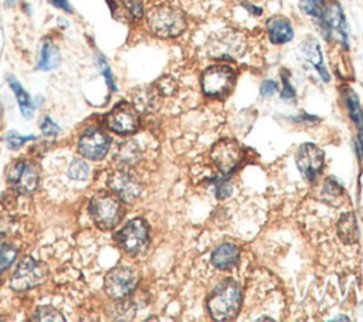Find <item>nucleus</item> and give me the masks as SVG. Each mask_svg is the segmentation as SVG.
<instances>
[{"mask_svg": "<svg viewBox=\"0 0 363 322\" xmlns=\"http://www.w3.org/2000/svg\"><path fill=\"white\" fill-rule=\"evenodd\" d=\"M246 37L234 30H223L213 33L206 43V53L210 59L237 60L246 53Z\"/></svg>", "mask_w": 363, "mask_h": 322, "instance_id": "7ed1b4c3", "label": "nucleus"}, {"mask_svg": "<svg viewBox=\"0 0 363 322\" xmlns=\"http://www.w3.org/2000/svg\"><path fill=\"white\" fill-rule=\"evenodd\" d=\"M245 158L241 145L234 139H222L210 151V159L222 175H230Z\"/></svg>", "mask_w": 363, "mask_h": 322, "instance_id": "0eeeda50", "label": "nucleus"}, {"mask_svg": "<svg viewBox=\"0 0 363 322\" xmlns=\"http://www.w3.org/2000/svg\"><path fill=\"white\" fill-rule=\"evenodd\" d=\"M109 187L111 190L123 200V202H134L141 194V183L128 172L116 171L109 176Z\"/></svg>", "mask_w": 363, "mask_h": 322, "instance_id": "2eb2a0df", "label": "nucleus"}, {"mask_svg": "<svg viewBox=\"0 0 363 322\" xmlns=\"http://www.w3.org/2000/svg\"><path fill=\"white\" fill-rule=\"evenodd\" d=\"M325 162V153L314 144H304L297 153V167L307 181H315L322 172Z\"/></svg>", "mask_w": 363, "mask_h": 322, "instance_id": "f8f14e48", "label": "nucleus"}, {"mask_svg": "<svg viewBox=\"0 0 363 322\" xmlns=\"http://www.w3.org/2000/svg\"><path fill=\"white\" fill-rule=\"evenodd\" d=\"M258 321H274V319H272V318H265V316H264V318H260Z\"/></svg>", "mask_w": 363, "mask_h": 322, "instance_id": "58836bf2", "label": "nucleus"}, {"mask_svg": "<svg viewBox=\"0 0 363 322\" xmlns=\"http://www.w3.org/2000/svg\"><path fill=\"white\" fill-rule=\"evenodd\" d=\"M90 215L100 229L108 230L123 220L124 208L114 192H100L91 199Z\"/></svg>", "mask_w": 363, "mask_h": 322, "instance_id": "20e7f679", "label": "nucleus"}, {"mask_svg": "<svg viewBox=\"0 0 363 322\" xmlns=\"http://www.w3.org/2000/svg\"><path fill=\"white\" fill-rule=\"evenodd\" d=\"M127 9H128V13L134 19H139L142 16V3H141V0H128Z\"/></svg>", "mask_w": 363, "mask_h": 322, "instance_id": "2f4dec72", "label": "nucleus"}, {"mask_svg": "<svg viewBox=\"0 0 363 322\" xmlns=\"http://www.w3.org/2000/svg\"><path fill=\"white\" fill-rule=\"evenodd\" d=\"M124 146L121 148V156L125 160V162H131V160L137 159V146L134 142H127L123 144Z\"/></svg>", "mask_w": 363, "mask_h": 322, "instance_id": "c85d7f7f", "label": "nucleus"}, {"mask_svg": "<svg viewBox=\"0 0 363 322\" xmlns=\"http://www.w3.org/2000/svg\"><path fill=\"white\" fill-rule=\"evenodd\" d=\"M322 24V34L327 38L331 36L337 37L338 42L343 49L349 47V33H348V23L341 6L332 2L328 8H325L324 15L319 19Z\"/></svg>", "mask_w": 363, "mask_h": 322, "instance_id": "9d476101", "label": "nucleus"}, {"mask_svg": "<svg viewBox=\"0 0 363 322\" xmlns=\"http://www.w3.org/2000/svg\"><path fill=\"white\" fill-rule=\"evenodd\" d=\"M40 174L31 162H17L9 171V182L20 193H31L38 186Z\"/></svg>", "mask_w": 363, "mask_h": 322, "instance_id": "ddd939ff", "label": "nucleus"}, {"mask_svg": "<svg viewBox=\"0 0 363 322\" xmlns=\"http://www.w3.org/2000/svg\"><path fill=\"white\" fill-rule=\"evenodd\" d=\"M68 175L74 181H87L90 176V168L84 160L74 159L68 168Z\"/></svg>", "mask_w": 363, "mask_h": 322, "instance_id": "b1692460", "label": "nucleus"}, {"mask_svg": "<svg viewBox=\"0 0 363 322\" xmlns=\"http://www.w3.org/2000/svg\"><path fill=\"white\" fill-rule=\"evenodd\" d=\"M300 8L305 15L320 19L325 12V0H300Z\"/></svg>", "mask_w": 363, "mask_h": 322, "instance_id": "5701e85b", "label": "nucleus"}, {"mask_svg": "<svg viewBox=\"0 0 363 322\" xmlns=\"http://www.w3.org/2000/svg\"><path fill=\"white\" fill-rule=\"evenodd\" d=\"M240 259V250L231 243L220 245L212 254V263L222 271H229L237 266Z\"/></svg>", "mask_w": 363, "mask_h": 322, "instance_id": "f3484780", "label": "nucleus"}, {"mask_svg": "<svg viewBox=\"0 0 363 322\" xmlns=\"http://www.w3.org/2000/svg\"><path fill=\"white\" fill-rule=\"evenodd\" d=\"M107 125L111 131L116 134H132L139 127V115L134 105L128 102L118 104L108 115H107Z\"/></svg>", "mask_w": 363, "mask_h": 322, "instance_id": "9b49d317", "label": "nucleus"}, {"mask_svg": "<svg viewBox=\"0 0 363 322\" xmlns=\"http://www.w3.org/2000/svg\"><path fill=\"white\" fill-rule=\"evenodd\" d=\"M235 83V72L229 66H212L201 74V90L210 98L227 97Z\"/></svg>", "mask_w": 363, "mask_h": 322, "instance_id": "39448f33", "label": "nucleus"}, {"mask_svg": "<svg viewBox=\"0 0 363 322\" xmlns=\"http://www.w3.org/2000/svg\"><path fill=\"white\" fill-rule=\"evenodd\" d=\"M281 75H282V84H284V89H282V91H281V98L282 100H294L295 91L288 82V72L284 70L281 72Z\"/></svg>", "mask_w": 363, "mask_h": 322, "instance_id": "cd10ccee", "label": "nucleus"}, {"mask_svg": "<svg viewBox=\"0 0 363 322\" xmlns=\"http://www.w3.org/2000/svg\"><path fill=\"white\" fill-rule=\"evenodd\" d=\"M9 84L17 98V102L20 105V109H22V114L26 116V118H30L31 116V112H33V105H31V100L29 97V94L23 90V87L16 82V79L13 77H9Z\"/></svg>", "mask_w": 363, "mask_h": 322, "instance_id": "aec40b11", "label": "nucleus"}, {"mask_svg": "<svg viewBox=\"0 0 363 322\" xmlns=\"http://www.w3.org/2000/svg\"><path fill=\"white\" fill-rule=\"evenodd\" d=\"M338 234L342 238L343 243L352 245L359 237V229L356 224V219L353 213H346L341 217L338 223Z\"/></svg>", "mask_w": 363, "mask_h": 322, "instance_id": "6ab92c4d", "label": "nucleus"}, {"mask_svg": "<svg viewBox=\"0 0 363 322\" xmlns=\"http://www.w3.org/2000/svg\"><path fill=\"white\" fill-rule=\"evenodd\" d=\"M119 247L131 256L144 253L149 245V227L144 219H134L116 234Z\"/></svg>", "mask_w": 363, "mask_h": 322, "instance_id": "423d86ee", "label": "nucleus"}, {"mask_svg": "<svg viewBox=\"0 0 363 322\" xmlns=\"http://www.w3.org/2000/svg\"><path fill=\"white\" fill-rule=\"evenodd\" d=\"M12 2H13V0H8V3H9V5H10Z\"/></svg>", "mask_w": 363, "mask_h": 322, "instance_id": "ea45409f", "label": "nucleus"}, {"mask_svg": "<svg viewBox=\"0 0 363 322\" xmlns=\"http://www.w3.org/2000/svg\"><path fill=\"white\" fill-rule=\"evenodd\" d=\"M34 321H65L64 316L53 307H38L34 312V316H33Z\"/></svg>", "mask_w": 363, "mask_h": 322, "instance_id": "a878e982", "label": "nucleus"}, {"mask_svg": "<svg viewBox=\"0 0 363 322\" xmlns=\"http://www.w3.org/2000/svg\"><path fill=\"white\" fill-rule=\"evenodd\" d=\"M46 268L31 257H26L12 275L10 287L16 291H26L40 286L46 279Z\"/></svg>", "mask_w": 363, "mask_h": 322, "instance_id": "1a4fd4ad", "label": "nucleus"}, {"mask_svg": "<svg viewBox=\"0 0 363 322\" xmlns=\"http://www.w3.org/2000/svg\"><path fill=\"white\" fill-rule=\"evenodd\" d=\"M100 66H101V71H102V74H104V77H105L107 84L109 86V89H111L112 91H115V90H116V86H115V83H114V77H112V72H111V70H109L107 61H105L104 59H100Z\"/></svg>", "mask_w": 363, "mask_h": 322, "instance_id": "7c9ffc66", "label": "nucleus"}, {"mask_svg": "<svg viewBox=\"0 0 363 322\" xmlns=\"http://www.w3.org/2000/svg\"><path fill=\"white\" fill-rule=\"evenodd\" d=\"M30 139H34V137H20V135L16 134V132H10V134L8 135V138H6V142H8L9 148L16 149V148H20L24 142H27V141H30Z\"/></svg>", "mask_w": 363, "mask_h": 322, "instance_id": "c756f323", "label": "nucleus"}, {"mask_svg": "<svg viewBox=\"0 0 363 322\" xmlns=\"http://www.w3.org/2000/svg\"><path fill=\"white\" fill-rule=\"evenodd\" d=\"M210 315L216 321L234 319L241 307V289L233 278H227L213 290L208 300Z\"/></svg>", "mask_w": 363, "mask_h": 322, "instance_id": "f257e3e1", "label": "nucleus"}, {"mask_svg": "<svg viewBox=\"0 0 363 322\" xmlns=\"http://www.w3.org/2000/svg\"><path fill=\"white\" fill-rule=\"evenodd\" d=\"M109 138L101 130H90L78 141V151L84 158L98 160L104 158L109 149Z\"/></svg>", "mask_w": 363, "mask_h": 322, "instance_id": "4468645a", "label": "nucleus"}, {"mask_svg": "<svg viewBox=\"0 0 363 322\" xmlns=\"http://www.w3.org/2000/svg\"><path fill=\"white\" fill-rule=\"evenodd\" d=\"M245 8L254 16H261L263 15V9L256 6V5H252V3H245Z\"/></svg>", "mask_w": 363, "mask_h": 322, "instance_id": "e433bc0d", "label": "nucleus"}, {"mask_svg": "<svg viewBox=\"0 0 363 322\" xmlns=\"http://www.w3.org/2000/svg\"><path fill=\"white\" fill-rule=\"evenodd\" d=\"M305 59L315 67V70L320 74L322 79L325 82H330V74L324 66V57H322V52L320 47L318 45V42L315 38H308L304 42L302 47H301Z\"/></svg>", "mask_w": 363, "mask_h": 322, "instance_id": "a211bd4d", "label": "nucleus"}, {"mask_svg": "<svg viewBox=\"0 0 363 322\" xmlns=\"http://www.w3.org/2000/svg\"><path fill=\"white\" fill-rule=\"evenodd\" d=\"M138 284V275L130 267H116L111 270L107 277L104 289L114 300H123L131 294Z\"/></svg>", "mask_w": 363, "mask_h": 322, "instance_id": "6e6552de", "label": "nucleus"}, {"mask_svg": "<svg viewBox=\"0 0 363 322\" xmlns=\"http://www.w3.org/2000/svg\"><path fill=\"white\" fill-rule=\"evenodd\" d=\"M59 52L53 47L52 43H46L42 50V57L38 61L40 70H53L59 66Z\"/></svg>", "mask_w": 363, "mask_h": 322, "instance_id": "412c9836", "label": "nucleus"}, {"mask_svg": "<svg viewBox=\"0 0 363 322\" xmlns=\"http://www.w3.org/2000/svg\"><path fill=\"white\" fill-rule=\"evenodd\" d=\"M267 31L274 45H286L294 38V29L286 17H272L268 20Z\"/></svg>", "mask_w": 363, "mask_h": 322, "instance_id": "dca6fc26", "label": "nucleus"}, {"mask_svg": "<svg viewBox=\"0 0 363 322\" xmlns=\"http://www.w3.org/2000/svg\"><path fill=\"white\" fill-rule=\"evenodd\" d=\"M277 90H278V86L275 82H272V79H267V82H264L261 86V94L264 97L274 95L277 93Z\"/></svg>", "mask_w": 363, "mask_h": 322, "instance_id": "72a5a7b5", "label": "nucleus"}, {"mask_svg": "<svg viewBox=\"0 0 363 322\" xmlns=\"http://www.w3.org/2000/svg\"><path fill=\"white\" fill-rule=\"evenodd\" d=\"M156 94L152 90H142L135 97V108L141 111H150L155 108Z\"/></svg>", "mask_w": 363, "mask_h": 322, "instance_id": "393cba45", "label": "nucleus"}, {"mask_svg": "<svg viewBox=\"0 0 363 322\" xmlns=\"http://www.w3.org/2000/svg\"><path fill=\"white\" fill-rule=\"evenodd\" d=\"M17 256V250L12 246L0 247V273L8 270Z\"/></svg>", "mask_w": 363, "mask_h": 322, "instance_id": "bb28decb", "label": "nucleus"}, {"mask_svg": "<svg viewBox=\"0 0 363 322\" xmlns=\"http://www.w3.org/2000/svg\"><path fill=\"white\" fill-rule=\"evenodd\" d=\"M53 5L65 10V12H71V6L68 3V0H53Z\"/></svg>", "mask_w": 363, "mask_h": 322, "instance_id": "c9c22d12", "label": "nucleus"}, {"mask_svg": "<svg viewBox=\"0 0 363 322\" xmlns=\"http://www.w3.org/2000/svg\"><path fill=\"white\" fill-rule=\"evenodd\" d=\"M359 148H360V152L363 156V128L360 130V134H359Z\"/></svg>", "mask_w": 363, "mask_h": 322, "instance_id": "4c0bfd02", "label": "nucleus"}, {"mask_svg": "<svg viewBox=\"0 0 363 322\" xmlns=\"http://www.w3.org/2000/svg\"><path fill=\"white\" fill-rule=\"evenodd\" d=\"M148 26L150 31L159 37H176L187 27L185 13L171 5H160L148 13Z\"/></svg>", "mask_w": 363, "mask_h": 322, "instance_id": "f03ea898", "label": "nucleus"}, {"mask_svg": "<svg viewBox=\"0 0 363 322\" xmlns=\"http://www.w3.org/2000/svg\"><path fill=\"white\" fill-rule=\"evenodd\" d=\"M42 131L45 135H57V132L60 131V128L53 123L50 118H46L43 121V125H42Z\"/></svg>", "mask_w": 363, "mask_h": 322, "instance_id": "f704fd0d", "label": "nucleus"}, {"mask_svg": "<svg viewBox=\"0 0 363 322\" xmlns=\"http://www.w3.org/2000/svg\"><path fill=\"white\" fill-rule=\"evenodd\" d=\"M216 193H217V197L219 199H223V197H227L230 193H231V186L230 183L227 182V179L224 181H217V185H216Z\"/></svg>", "mask_w": 363, "mask_h": 322, "instance_id": "473e14b6", "label": "nucleus"}, {"mask_svg": "<svg viewBox=\"0 0 363 322\" xmlns=\"http://www.w3.org/2000/svg\"><path fill=\"white\" fill-rule=\"evenodd\" d=\"M345 102H346V107L349 111V116L355 121L356 124H362L363 112H362V108L359 104V98L353 90H350V89L345 90Z\"/></svg>", "mask_w": 363, "mask_h": 322, "instance_id": "4be33fe9", "label": "nucleus"}]
</instances>
